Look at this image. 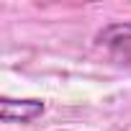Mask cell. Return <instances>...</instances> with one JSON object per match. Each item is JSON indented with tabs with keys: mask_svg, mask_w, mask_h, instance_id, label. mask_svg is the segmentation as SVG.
<instances>
[{
	"mask_svg": "<svg viewBox=\"0 0 131 131\" xmlns=\"http://www.w3.org/2000/svg\"><path fill=\"white\" fill-rule=\"evenodd\" d=\"M126 31H128V34H131V28H126Z\"/></svg>",
	"mask_w": 131,
	"mask_h": 131,
	"instance_id": "2",
	"label": "cell"
},
{
	"mask_svg": "<svg viewBox=\"0 0 131 131\" xmlns=\"http://www.w3.org/2000/svg\"><path fill=\"white\" fill-rule=\"evenodd\" d=\"M46 103L39 98H0V118L3 123H31L41 118Z\"/></svg>",
	"mask_w": 131,
	"mask_h": 131,
	"instance_id": "1",
	"label": "cell"
}]
</instances>
